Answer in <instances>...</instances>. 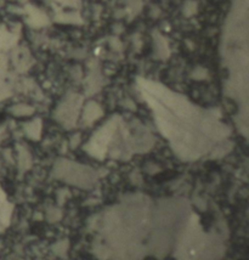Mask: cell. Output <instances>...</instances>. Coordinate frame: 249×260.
<instances>
[{"instance_id":"9","label":"cell","mask_w":249,"mask_h":260,"mask_svg":"<svg viewBox=\"0 0 249 260\" xmlns=\"http://www.w3.org/2000/svg\"><path fill=\"white\" fill-rule=\"evenodd\" d=\"M10 112L14 116H17V117H26V116L33 115L34 109L28 106V105H16V106L10 109Z\"/></svg>"},{"instance_id":"8","label":"cell","mask_w":249,"mask_h":260,"mask_svg":"<svg viewBox=\"0 0 249 260\" xmlns=\"http://www.w3.org/2000/svg\"><path fill=\"white\" fill-rule=\"evenodd\" d=\"M28 23L33 27H43V26L48 25V17L40 12L39 10L35 9L34 11L30 14V19H28Z\"/></svg>"},{"instance_id":"3","label":"cell","mask_w":249,"mask_h":260,"mask_svg":"<svg viewBox=\"0 0 249 260\" xmlns=\"http://www.w3.org/2000/svg\"><path fill=\"white\" fill-rule=\"evenodd\" d=\"M19 33L0 26V101L12 94V72L10 71V51L16 50Z\"/></svg>"},{"instance_id":"2","label":"cell","mask_w":249,"mask_h":260,"mask_svg":"<svg viewBox=\"0 0 249 260\" xmlns=\"http://www.w3.org/2000/svg\"><path fill=\"white\" fill-rule=\"evenodd\" d=\"M220 56L226 71L224 92L238 106V128L247 136L249 95L248 0H232L222 28Z\"/></svg>"},{"instance_id":"10","label":"cell","mask_w":249,"mask_h":260,"mask_svg":"<svg viewBox=\"0 0 249 260\" xmlns=\"http://www.w3.org/2000/svg\"><path fill=\"white\" fill-rule=\"evenodd\" d=\"M2 133H4V130H2V128H0V136H1Z\"/></svg>"},{"instance_id":"7","label":"cell","mask_w":249,"mask_h":260,"mask_svg":"<svg viewBox=\"0 0 249 260\" xmlns=\"http://www.w3.org/2000/svg\"><path fill=\"white\" fill-rule=\"evenodd\" d=\"M25 133L27 134L28 138H31L32 140H39L41 134V120L37 118V119L27 123V124L25 125Z\"/></svg>"},{"instance_id":"5","label":"cell","mask_w":249,"mask_h":260,"mask_svg":"<svg viewBox=\"0 0 249 260\" xmlns=\"http://www.w3.org/2000/svg\"><path fill=\"white\" fill-rule=\"evenodd\" d=\"M83 105V97L77 94H68L55 111V118L64 127L72 128L76 125L80 107Z\"/></svg>"},{"instance_id":"1","label":"cell","mask_w":249,"mask_h":260,"mask_svg":"<svg viewBox=\"0 0 249 260\" xmlns=\"http://www.w3.org/2000/svg\"><path fill=\"white\" fill-rule=\"evenodd\" d=\"M136 84L158 129L184 161H196L215 152L229 138L231 131L218 110L198 106L151 79L140 77Z\"/></svg>"},{"instance_id":"4","label":"cell","mask_w":249,"mask_h":260,"mask_svg":"<svg viewBox=\"0 0 249 260\" xmlns=\"http://www.w3.org/2000/svg\"><path fill=\"white\" fill-rule=\"evenodd\" d=\"M55 176L82 189H89L96 181V173L89 167L69 161H59L55 166Z\"/></svg>"},{"instance_id":"6","label":"cell","mask_w":249,"mask_h":260,"mask_svg":"<svg viewBox=\"0 0 249 260\" xmlns=\"http://www.w3.org/2000/svg\"><path fill=\"white\" fill-rule=\"evenodd\" d=\"M102 115H103L102 109H101V107L94 101L88 102V104L84 106L83 118H84V122L87 123V124H90V123L95 122V120L98 119Z\"/></svg>"}]
</instances>
